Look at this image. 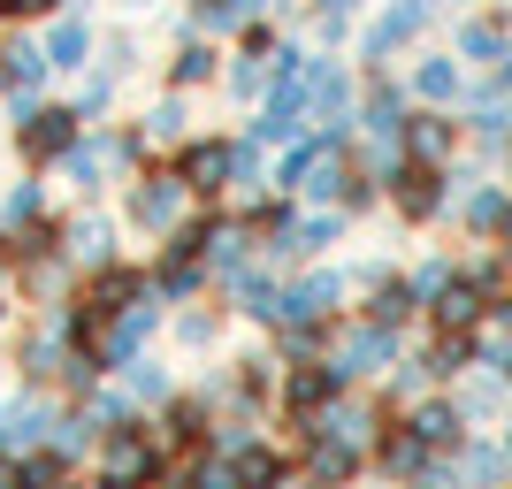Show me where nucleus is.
<instances>
[{
    "label": "nucleus",
    "instance_id": "1",
    "mask_svg": "<svg viewBox=\"0 0 512 489\" xmlns=\"http://www.w3.org/2000/svg\"><path fill=\"white\" fill-rule=\"evenodd\" d=\"M406 360V337L398 329H375V321H337L329 329V367L344 375V390H360V383H375V375H390V367Z\"/></svg>",
    "mask_w": 512,
    "mask_h": 489
},
{
    "label": "nucleus",
    "instance_id": "2",
    "mask_svg": "<svg viewBox=\"0 0 512 489\" xmlns=\"http://www.w3.org/2000/svg\"><path fill=\"white\" fill-rule=\"evenodd\" d=\"M192 184L176 169H138L130 176V230L138 237H176L184 222H192Z\"/></svg>",
    "mask_w": 512,
    "mask_h": 489
},
{
    "label": "nucleus",
    "instance_id": "3",
    "mask_svg": "<svg viewBox=\"0 0 512 489\" xmlns=\"http://www.w3.org/2000/svg\"><path fill=\"white\" fill-rule=\"evenodd\" d=\"M92 474H107V482H138V489L161 482V444H153L146 413L123 421V428H107L100 444H92Z\"/></svg>",
    "mask_w": 512,
    "mask_h": 489
},
{
    "label": "nucleus",
    "instance_id": "4",
    "mask_svg": "<svg viewBox=\"0 0 512 489\" xmlns=\"http://www.w3.org/2000/svg\"><path fill=\"white\" fill-rule=\"evenodd\" d=\"M337 398H344V375H337L329 360H299V367H283V375H276V413H283L291 428H299V421H321Z\"/></svg>",
    "mask_w": 512,
    "mask_h": 489
},
{
    "label": "nucleus",
    "instance_id": "5",
    "mask_svg": "<svg viewBox=\"0 0 512 489\" xmlns=\"http://www.w3.org/2000/svg\"><path fill=\"white\" fill-rule=\"evenodd\" d=\"M54 428H62V405L46 398V390L23 383L16 398H0V451H16V459H31V451L54 444Z\"/></svg>",
    "mask_w": 512,
    "mask_h": 489
},
{
    "label": "nucleus",
    "instance_id": "6",
    "mask_svg": "<svg viewBox=\"0 0 512 489\" xmlns=\"http://www.w3.org/2000/svg\"><path fill=\"white\" fill-rule=\"evenodd\" d=\"M77 138H85L77 107H31V115H16V153L31 161V169L69 161V146H77Z\"/></svg>",
    "mask_w": 512,
    "mask_h": 489
},
{
    "label": "nucleus",
    "instance_id": "7",
    "mask_svg": "<svg viewBox=\"0 0 512 489\" xmlns=\"http://www.w3.org/2000/svg\"><path fill=\"white\" fill-rule=\"evenodd\" d=\"M490 306H497V298L482 291V283L467 276V260H459V276H451L444 291L428 298V329H451V337H474V329H490Z\"/></svg>",
    "mask_w": 512,
    "mask_h": 489
},
{
    "label": "nucleus",
    "instance_id": "8",
    "mask_svg": "<svg viewBox=\"0 0 512 489\" xmlns=\"http://www.w3.org/2000/svg\"><path fill=\"white\" fill-rule=\"evenodd\" d=\"M344 291H352L344 268H306L299 283H283V321H276V329H291V321H337Z\"/></svg>",
    "mask_w": 512,
    "mask_h": 489
},
{
    "label": "nucleus",
    "instance_id": "9",
    "mask_svg": "<svg viewBox=\"0 0 512 489\" xmlns=\"http://www.w3.org/2000/svg\"><path fill=\"white\" fill-rule=\"evenodd\" d=\"M390 207L406 214V222H436V214L451 207V169H428V161H406V169L383 184Z\"/></svg>",
    "mask_w": 512,
    "mask_h": 489
},
{
    "label": "nucleus",
    "instance_id": "10",
    "mask_svg": "<svg viewBox=\"0 0 512 489\" xmlns=\"http://www.w3.org/2000/svg\"><path fill=\"white\" fill-rule=\"evenodd\" d=\"M436 459H444V451H428V444H421V436H413V428H406V421H398V413H390V428H383V436H375V459H367V467L383 474V482H398V489H413V482H421V474H428V467H436Z\"/></svg>",
    "mask_w": 512,
    "mask_h": 489
},
{
    "label": "nucleus",
    "instance_id": "11",
    "mask_svg": "<svg viewBox=\"0 0 512 489\" xmlns=\"http://www.w3.org/2000/svg\"><path fill=\"white\" fill-rule=\"evenodd\" d=\"M169 169L192 184V199H222V184H230V138H184Z\"/></svg>",
    "mask_w": 512,
    "mask_h": 489
},
{
    "label": "nucleus",
    "instance_id": "12",
    "mask_svg": "<svg viewBox=\"0 0 512 489\" xmlns=\"http://www.w3.org/2000/svg\"><path fill=\"white\" fill-rule=\"evenodd\" d=\"M444 459H451V489H512V459L490 436H467V444L444 451Z\"/></svg>",
    "mask_w": 512,
    "mask_h": 489
},
{
    "label": "nucleus",
    "instance_id": "13",
    "mask_svg": "<svg viewBox=\"0 0 512 489\" xmlns=\"http://www.w3.org/2000/svg\"><path fill=\"white\" fill-rule=\"evenodd\" d=\"M421 314H428V306H421V291H413V276H398V268H390L383 283H367L360 321H375V329H398V337H406Z\"/></svg>",
    "mask_w": 512,
    "mask_h": 489
},
{
    "label": "nucleus",
    "instance_id": "14",
    "mask_svg": "<svg viewBox=\"0 0 512 489\" xmlns=\"http://www.w3.org/2000/svg\"><path fill=\"white\" fill-rule=\"evenodd\" d=\"M451 153H459V123H451L444 107H421V115H406V161L451 169Z\"/></svg>",
    "mask_w": 512,
    "mask_h": 489
},
{
    "label": "nucleus",
    "instance_id": "15",
    "mask_svg": "<svg viewBox=\"0 0 512 489\" xmlns=\"http://www.w3.org/2000/svg\"><path fill=\"white\" fill-rule=\"evenodd\" d=\"M230 467H237V489H299V459H291L283 444H268V436L245 444Z\"/></svg>",
    "mask_w": 512,
    "mask_h": 489
},
{
    "label": "nucleus",
    "instance_id": "16",
    "mask_svg": "<svg viewBox=\"0 0 512 489\" xmlns=\"http://www.w3.org/2000/svg\"><path fill=\"white\" fill-rule=\"evenodd\" d=\"M406 92L421 107H459V100H467V69H459V54H421L413 77H406Z\"/></svg>",
    "mask_w": 512,
    "mask_h": 489
},
{
    "label": "nucleus",
    "instance_id": "17",
    "mask_svg": "<svg viewBox=\"0 0 512 489\" xmlns=\"http://www.w3.org/2000/svg\"><path fill=\"white\" fill-rule=\"evenodd\" d=\"M406 428L421 436L428 451H459V444H467V413H459V398H421V405H406Z\"/></svg>",
    "mask_w": 512,
    "mask_h": 489
},
{
    "label": "nucleus",
    "instance_id": "18",
    "mask_svg": "<svg viewBox=\"0 0 512 489\" xmlns=\"http://www.w3.org/2000/svg\"><path fill=\"white\" fill-rule=\"evenodd\" d=\"M62 260H69V268H107V260H123V253H115V222H107V214H77V222H62Z\"/></svg>",
    "mask_w": 512,
    "mask_h": 489
},
{
    "label": "nucleus",
    "instance_id": "19",
    "mask_svg": "<svg viewBox=\"0 0 512 489\" xmlns=\"http://www.w3.org/2000/svg\"><path fill=\"white\" fill-rule=\"evenodd\" d=\"M421 23H428L421 0H398L383 23H367V46H360V54H367V62H390V54H406V46L421 39Z\"/></svg>",
    "mask_w": 512,
    "mask_h": 489
},
{
    "label": "nucleus",
    "instance_id": "20",
    "mask_svg": "<svg viewBox=\"0 0 512 489\" xmlns=\"http://www.w3.org/2000/svg\"><path fill=\"white\" fill-rule=\"evenodd\" d=\"M459 222H467V237H505L512 230V184H467Z\"/></svg>",
    "mask_w": 512,
    "mask_h": 489
},
{
    "label": "nucleus",
    "instance_id": "21",
    "mask_svg": "<svg viewBox=\"0 0 512 489\" xmlns=\"http://www.w3.org/2000/svg\"><path fill=\"white\" fill-rule=\"evenodd\" d=\"M62 367H69V337H62V329H46V337H23V344H16V375H23L31 390L62 383Z\"/></svg>",
    "mask_w": 512,
    "mask_h": 489
},
{
    "label": "nucleus",
    "instance_id": "22",
    "mask_svg": "<svg viewBox=\"0 0 512 489\" xmlns=\"http://www.w3.org/2000/svg\"><path fill=\"white\" fill-rule=\"evenodd\" d=\"M482 337V329H474ZM474 337H451V329H428V344H421V367H428V383H459L474 367Z\"/></svg>",
    "mask_w": 512,
    "mask_h": 489
},
{
    "label": "nucleus",
    "instance_id": "23",
    "mask_svg": "<svg viewBox=\"0 0 512 489\" xmlns=\"http://www.w3.org/2000/svg\"><path fill=\"white\" fill-rule=\"evenodd\" d=\"M344 222H352L344 207H314V214H299V222H291V260H321V253H329V245L344 237Z\"/></svg>",
    "mask_w": 512,
    "mask_h": 489
},
{
    "label": "nucleus",
    "instance_id": "24",
    "mask_svg": "<svg viewBox=\"0 0 512 489\" xmlns=\"http://www.w3.org/2000/svg\"><path fill=\"white\" fill-rule=\"evenodd\" d=\"M39 222H54V214H46V184H39V176H23V184L0 192V230H8V237L39 230Z\"/></svg>",
    "mask_w": 512,
    "mask_h": 489
},
{
    "label": "nucleus",
    "instance_id": "25",
    "mask_svg": "<svg viewBox=\"0 0 512 489\" xmlns=\"http://www.w3.org/2000/svg\"><path fill=\"white\" fill-rule=\"evenodd\" d=\"M512 54V31L497 16H467L459 23V62H482V69H497Z\"/></svg>",
    "mask_w": 512,
    "mask_h": 489
},
{
    "label": "nucleus",
    "instance_id": "26",
    "mask_svg": "<svg viewBox=\"0 0 512 489\" xmlns=\"http://www.w3.org/2000/svg\"><path fill=\"white\" fill-rule=\"evenodd\" d=\"M451 398H459V413H467V428H474V421H490L497 405L512 398V383H505V375H490V367H467V375H459V390H451Z\"/></svg>",
    "mask_w": 512,
    "mask_h": 489
},
{
    "label": "nucleus",
    "instance_id": "27",
    "mask_svg": "<svg viewBox=\"0 0 512 489\" xmlns=\"http://www.w3.org/2000/svg\"><path fill=\"white\" fill-rule=\"evenodd\" d=\"M123 390H130V405H138V413H161V405L176 398V375L161 360H130L123 367Z\"/></svg>",
    "mask_w": 512,
    "mask_h": 489
},
{
    "label": "nucleus",
    "instance_id": "28",
    "mask_svg": "<svg viewBox=\"0 0 512 489\" xmlns=\"http://www.w3.org/2000/svg\"><path fill=\"white\" fill-rule=\"evenodd\" d=\"M39 54H46V69H85V62H92V31H85L77 16H62L54 31H46Z\"/></svg>",
    "mask_w": 512,
    "mask_h": 489
},
{
    "label": "nucleus",
    "instance_id": "29",
    "mask_svg": "<svg viewBox=\"0 0 512 489\" xmlns=\"http://www.w3.org/2000/svg\"><path fill=\"white\" fill-rule=\"evenodd\" d=\"M207 77H222V54H214L207 39H184V46H176V62H169V85L192 92V85H207Z\"/></svg>",
    "mask_w": 512,
    "mask_h": 489
},
{
    "label": "nucleus",
    "instance_id": "30",
    "mask_svg": "<svg viewBox=\"0 0 512 489\" xmlns=\"http://www.w3.org/2000/svg\"><path fill=\"white\" fill-rule=\"evenodd\" d=\"M176 344L184 352H214L222 344V314L214 306H176Z\"/></svg>",
    "mask_w": 512,
    "mask_h": 489
},
{
    "label": "nucleus",
    "instance_id": "31",
    "mask_svg": "<svg viewBox=\"0 0 512 489\" xmlns=\"http://www.w3.org/2000/svg\"><path fill=\"white\" fill-rule=\"evenodd\" d=\"M146 138H161V146H184V107L161 100V107L146 115Z\"/></svg>",
    "mask_w": 512,
    "mask_h": 489
},
{
    "label": "nucleus",
    "instance_id": "32",
    "mask_svg": "<svg viewBox=\"0 0 512 489\" xmlns=\"http://www.w3.org/2000/svg\"><path fill=\"white\" fill-rule=\"evenodd\" d=\"M451 276H459V260H444V253H436V260H421V268H413V291H421V306H428L436 291H444Z\"/></svg>",
    "mask_w": 512,
    "mask_h": 489
},
{
    "label": "nucleus",
    "instance_id": "33",
    "mask_svg": "<svg viewBox=\"0 0 512 489\" xmlns=\"http://www.w3.org/2000/svg\"><path fill=\"white\" fill-rule=\"evenodd\" d=\"M62 0H0V23H31V16H54Z\"/></svg>",
    "mask_w": 512,
    "mask_h": 489
},
{
    "label": "nucleus",
    "instance_id": "34",
    "mask_svg": "<svg viewBox=\"0 0 512 489\" xmlns=\"http://www.w3.org/2000/svg\"><path fill=\"white\" fill-rule=\"evenodd\" d=\"M0 489H23V459L16 451H0Z\"/></svg>",
    "mask_w": 512,
    "mask_h": 489
},
{
    "label": "nucleus",
    "instance_id": "35",
    "mask_svg": "<svg viewBox=\"0 0 512 489\" xmlns=\"http://www.w3.org/2000/svg\"><path fill=\"white\" fill-rule=\"evenodd\" d=\"M497 92H512V54H505V62H497Z\"/></svg>",
    "mask_w": 512,
    "mask_h": 489
},
{
    "label": "nucleus",
    "instance_id": "36",
    "mask_svg": "<svg viewBox=\"0 0 512 489\" xmlns=\"http://www.w3.org/2000/svg\"><path fill=\"white\" fill-rule=\"evenodd\" d=\"M85 489H138V482H107V474H92V482Z\"/></svg>",
    "mask_w": 512,
    "mask_h": 489
},
{
    "label": "nucleus",
    "instance_id": "37",
    "mask_svg": "<svg viewBox=\"0 0 512 489\" xmlns=\"http://www.w3.org/2000/svg\"><path fill=\"white\" fill-rule=\"evenodd\" d=\"M497 444H505V459H512V421H505V436H497Z\"/></svg>",
    "mask_w": 512,
    "mask_h": 489
},
{
    "label": "nucleus",
    "instance_id": "38",
    "mask_svg": "<svg viewBox=\"0 0 512 489\" xmlns=\"http://www.w3.org/2000/svg\"><path fill=\"white\" fill-rule=\"evenodd\" d=\"M299 489H344V482H299Z\"/></svg>",
    "mask_w": 512,
    "mask_h": 489
},
{
    "label": "nucleus",
    "instance_id": "39",
    "mask_svg": "<svg viewBox=\"0 0 512 489\" xmlns=\"http://www.w3.org/2000/svg\"><path fill=\"white\" fill-rule=\"evenodd\" d=\"M54 489H85V482H69V474H62V482H54Z\"/></svg>",
    "mask_w": 512,
    "mask_h": 489
},
{
    "label": "nucleus",
    "instance_id": "40",
    "mask_svg": "<svg viewBox=\"0 0 512 489\" xmlns=\"http://www.w3.org/2000/svg\"><path fill=\"white\" fill-rule=\"evenodd\" d=\"M0 329H8V298H0Z\"/></svg>",
    "mask_w": 512,
    "mask_h": 489
}]
</instances>
